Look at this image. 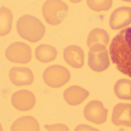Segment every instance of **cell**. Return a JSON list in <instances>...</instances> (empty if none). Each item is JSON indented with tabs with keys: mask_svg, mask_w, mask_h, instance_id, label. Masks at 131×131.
Here are the masks:
<instances>
[{
	"mask_svg": "<svg viewBox=\"0 0 131 131\" xmlns=\"http://www.w3.org/2000/svg\"><path fill=\"white\" fill-rule=\"evenodd\" d=\"M74 131H100L98 129L86 124H80L76 127Z\"/></svg>",
	"mask_w": 131,
	"mask_h": 131,
	"instance_id": "cell-21",
	"label": "cell"
},
{
	"mask_svg": "<svg viewBox=\"0 0 131 131\" xmlns=\"http://www.w3.org/2000/svg\"><path fill=\"white\" fill-rule=\"evenodd\" d=\"M0 131H3V127H2V124H1V123H0Z\"/></svg>",
	"mask_w": 131,
	"mask_h": 131,
	"instance_id": "cell-23",
	"label": "cell"
},
{
	"mask_svg": "<svg viewBox=\"0 0 131 131\" xmlns=\"http://www.w3.org/2000/svg\"><path fill=\"white\" fill-rule=\"evenodd\" d=\"M69 7L62 0H46L42 5V15L46 21L53 26L59 25L67 15Z\"/></svg>",
	"mask_w": 131,
	"mask_h": 131,
	"instance_id": "cell-3",
	"label": "cell"
},
{
	"mask_svg": "<svg viewBox=\"0 0 131 131\" xmlns=\"http://www.w3.org/2000/svg\"><path fill=\"white\" fill-rule=\"evenodd\" d=\"M110 41V35L107 31L103 28H94L88 35L87 46L90 48L94 45H103L107 46Z\"/></svg>",
	"mask_w": 131,
	"mask_h": 131,
	"instance_id": "cell-16",
	"label": "cell"
},
{
	"mask_svg": "<svg viewBox=\"0 0 131 131\" xmlns=\"http://www.w3.org/2000/svg\"><path fill=\"white\" fill-rule=\"evenodd\" d=\"M8 61L15 64H27L32 59V49L24 42L17 41L11 44L5 51Z\"/></svg>",
	"mask_w": 131,
	"mask_h": 131,
	"instance_id": "cell-6",
	"label": "cell"
},
{
	"mask_svg": "<svg viewBox=\"0 0 131 131\" xmlns=\"http://www.w3.org/2000/svg\"><path fill=\"white\" fill-rule=\"evenodd\" d=\"M16 29L22 38L32 43L40 41L46 33V28L42 22L30 15H24L18 19Z\"/></svg>",
	"mask_w": 131,
	"mask_h": 131,
	"instance_id": "cell-2",
	"label": "cell"
},
{
	"mask_svg": "<svg viewBox=\"0 0 131 131\" xmlns=\"http://www.w3.org/2000/svg\"><path fill=\"white\" fill-rule=\"evenodd\" d=\"M69 2H71L72 3H75V4H76V3H79V2H82L83 0H69Z\"/></svg>",
	"mask_w": 131,
	"mask_h": 131,
	"instance_id": "cell-22",
	"label": "cell"
},
{
	"mask_svg": "<svg viewBox=\"0 0 131 131\" xmlns=\"http://www.w3.org/2000/svg\"><path fill=\"white\" fill-rule=\"evenodd\" d=\"M86 3L89 8L94 12H104L111 8L113 0H86Z\"/></svg>",
	"mask_w": 131,
	"mask_h": 131,
	"instance_id": "cell-19",
	"label": "cell"
},
{
	"mask_svg": "<svg viewBox=\"0 0 131 131\" xmlns=\"http://www.w3.org/2000/svg\"><path fill=\"white\" fill-rule=\"evenodd\" d=\"M63 58L70 67L75 69H80L84 65V51L78 45H73L67 46L63 51Z\"/></svg>",
	"mask_w": 131,
	"mask_h": 131,
	"instance_id": "cell-10",
	"label": "cell"
},
{
	"mask_svg": "<svg viewBox=\"0 0 131 131\" xmlns=\"http://www.w3.org/2000/svg\"><path fill=\"white\" fill-rule=\"evenodd\" d=\"M90 95V93L85 88L73 85L66 88L63 92L65 101L70 106H78L81 104Z\"/></svg>",
	"mask_w": 131,
	"mask_h": 131,
	"instance_id": "cell-13",
	"label": "cell"
},
{
	"mask_svg": "<svg viewBox=\"0 0 131 131\" xmlns=\"http://www.w3.org/2000/svg\"><path fill=\"white\" fill-rule=\"evenodd\" d=\"M47 131H69V127L63 124H47L45 126Z\"/></svg>",
	"mask_w": 131,
	"mask_h": 131,
	"instance_id": "cell-20",
	"label": "cell"
},
{
	"mask_svg": "<svg viewBox=\"0 0 131 131\" xmlns=\"http://www.w3.org/2000/svg\"><path fill=\"white\" fill-rule=\"evenodd\" d=\"M10 130L40 131V126L35 117L32 116H22L12 123Z\"/></svg>",
	"mask_w": 131,
	"mask_h": 131,
	"instance_id": "cell-14",
	"label": "cell"
},
{
	"mask_svg": "<svg viewBox=\"0 0 131 131\" xmlns=\"http://www.w3.org/2000/svg\"><path fill=\"white\" fill-rule=\"evenodd\" d=\"M110 54L119 71L131 78V27L123 29L113 38Z\"/></svg>",
	"mask_w": 131,
	"mask_h": 131,
	"instance_id": "cell-1",
	"label": "cell"
},
{
	"mask_svg": "<svg viewBox=\"0 0 131 131\" xmlns=\"http://www.w3.org/2000/svg\"><path fill=\"white\" fill-rule=\"evenodd\" d=\"M124 2H131V0H122Z\"/></svg>",
	"mask_w": 131,
	"mask_h": 131,
	"instance_id": "cell-24",
	"label": "cell"
},
{
	"mask_svg": "<svg viewBox=\"0 0 131 131\" xmlns=\"http://www.w3.org/2000/svg\"><path fill=\"white\" fill-rule=\"evenodd\" d=\"M11 103L17 111L25 112L31 111L36 105V99L34 94L28 90H19L13 93Z\"/></svg>",
	"mask_w": 131,
	"mask_h": 131,
	"instance_id": "cell-8",
	"label": "cell"
},
{
	"mask_svg": "<svg viewBox=\"0 0 131 131\" xmlns=\"http://www.w3.org/2000/svg\"><path fill=\"white\" fill-rule=\"evenodd\" d=\"M108 111L99 101H91L84 107L83 115L88 121L95 124H103L107 121Z\"/></svg>",
	"mask_w": 131,
	"mask_h": 131,
	"instance_id": "cell-7",
	"label": "cell"
},
{
	"mask_svg": "<svg viewBox=\"0 0 131 131\" xmlns=\"http://www.w3.org/2000/svg\"><path fill=\"white\" fill-rule=\"evenodd\" d=\"M88 64L90 69L96 72L106 71L110 64L107 46L103 45H94L91 46L88 53Z\"/></svg>",
	"mask_w": 131,
	"mask_h": 131,
	"instance_id": "cell-5",
	"label": "cell"
},
{
	"mask_svg": "<svg viewBox=\"0 0 131 131\" xmlns=\"http://www.w3.org/2000/svg\"><path fill=\"white\" fill-rule=\"evenodd\" d=\"M112 122L119 127H131V104L120 103L117 104L113 111Z\"/></svg>",
	"mask_w": 131,
	"mask_h": 131,
	"instance_id": "cell-11",
	"label": "cell"
},
{
	"mask_svg": "<svg viewBox=\"0 0 131 131\" xmlns=\"http://www.w3.org/2000/svg\"><path fill=\"white\" fill-rule=\"evenodd\" d=\"M114 93L121 100L131 101V81L120 79L114 85Z\"/></svg>",
	"mask_w": 131,
	"mask_h": 131,
	"instance_id": "cell-18",
	"label": "cell"
},
{
	"mask_svg": "<svg viewBox=\"0 0 131 131\" xmlns=\"http://www.w3.org/2000/svg\"><path fill=\"white\" fill-rule=\"evenodd\" d=\"M58 52L55 47L42 44L39 45L35 50L36 58L42 63H49L56 60Z\"/></svg>",
	"mask_w": 131,
	"mask_h": 131,
	"instance_id": "cell-15",
	"label": "cell"
},
{
	"mask_svg": "<svg viewBox=\"0 0 131 131\" xmlns=\"http://www.w3.org/2000/svg\"><path fill=\"white\" fill-rule=\"evenodd\" d=\"M71 74L64 66L53 64L46 68L42 74L44 83L52 88H60L70 80Z\"/></svg>",
	"mask_w": 131,
	"mask_h": 131,
	"instance_id": "cell-4",
	"label": "cell"
},
{
	"mask_svg": "<svg viewBox=\"0 0 131 131\" xmlns=\"http://www.w3.org/2000/svg\"><path fill=\"white\" fill-rule=\"evenodd\" d=\"M9 79L16 87L29 86L34 81V74L29 68L13 67L9 71Z\"/></svg>",
	"mask_w": 131,
	"mask_h": 131,
	"instance_id": "cell-9",
	"label": "cell"
},
{
	"mask_svg": "<svg viewBox=\"0 0 131 131\" xmlns=\"http://www.w3.org/2000/svg\"><path fill=\"white\" fill-rule=\"evenodd\" d=\"M131 23L130 7H120L113 12L110 18V26L113 30L121 29Z\"/></svg>",
	"mask_w": 131,
	"mask_h": 131,
	"instance_id": "cell-12",
	"label": "cell"
},
{
	"mask_svg": "<svg viewBox=\"0 0 131 131\" xmlns=\"http://www.w3.org/2000/svg\"><path fill=\"white\" fill-rule=\"evenodd\" d=\"M13 15L12 11L6 7L0 8V37L9 34L12 28Z\"/></svg>",
	"mask_w": 131,
	"mask_h": 131,
	"instance_id": "cell-17",
	"label": "cell"
}]
</instances>
